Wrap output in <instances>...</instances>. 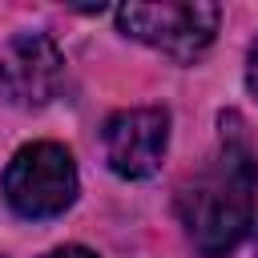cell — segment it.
Returning <instances> with one entry per match:
<instances>
[{"instance_id": "1", "label": "cell", "mask_w": 258, "mask_h": 258, "mask_svg": "<svg viewBox=\"0 0 258 258\" xmlns=\"http://www.w3.org/2000/svg\"><path fill=\"white\" fill-rule=\"evenodd\" d=\"M258 165L238 133H222V145L177 189V218L206 258H226L254 226Z\"/></svg>"}, {"instance_id": "2", "label": "cell", "mask_w": 258, "mask_h": 258, "mask_svg": "<svg viewBox=\"0 0 258 258\" xmlns=\"http://www.w3.org/2000/svg\"><path fill=\"white\" fill-rule=\"evenodd\" d=\"M4 202L20 214V218H56L77 202V165L73 153L56 141H32L24 149H16V157L8 161L4 177H0Z\"/></svg>"}, {"instance_id": "3", "label": "cell", "mask_w": 258, "mask_h": 258, "mask_svg": "<svg viewBox=\"0 0 258 258\" xmlns=\"http://www.w3.org/2000/svg\"><path fill=\"white\" fill-rule=\"evenodd\" d=\"M218 4L206 0H173V4H121L117 24L125 36L173 56V60H194L214 44L218 32Z\"/></svg>"}, {"instance_id": "4", "label": "cell", "mask_w": 258, "mask_h": 258, "mask_svg": "<svg viewBox=\"0 0 258 258\" xmlns=\"http://www.w3.org/2000/svg\"><path fill=\"white\" fill-rule=\"evenodd\" d=\"M64 56L48 32H16L0 52V93L16 109H40L56 97Z\"/></svg>"}, {"instance_id": "5", "label": "cell", "mask_w": 258, "mask_h": 258, "mask_svg": "<svg viewBox=\"0 0 258 258\" xmlns=\"http://www.w3.org/2000/svg\"><path fill=\"white\" fill-rule=\"evenodd\" d=\"M169 145V113L165 109H121L105 121V161L117 177L141 181L157 173Z\"/></svg>"}, {"instance_id": "6", "label": "cell", "mask_w": 258, "mask_h": 258, "mask_svg": "<svg viewBox=\"0 0 258 258\" xmlns=\"http://www.w3.org/2000/svg\"><path fill=\"white\" fill-rule=\"evenodd\" d=\"M246 85H250V93L258 97V40H254L250 52H246Z\"/></svg>"}, {"instance_id": "7", "label": "cell", "mask_w": 258, "mask_h": 258, "mask_svg": "<svg viewBox=\"0 0 258 258\" xmlns=\"http://www.w3.org/2000/svg\"><path fill=\"white\" fill-rule=\"evenodd\" d=\"M44 258H101V254H93L89 246H56V250L44 254Z\"/></svg>"}]
</instances>
